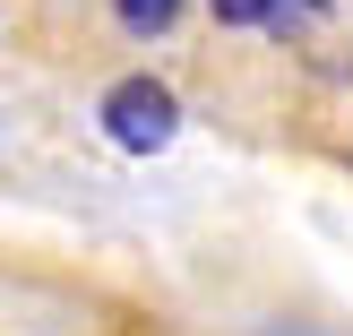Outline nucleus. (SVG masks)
I'll return each mask as SVG.
<instances>
[{
	"label": "nucleus",
	"instance_id": "1",
	"mask_svg": "<svg viewBox=\"0 0 353 336\" xmlns=\"http://www.w3.org/2000/svg\"><path fill=\"white\" fill-rule=\"evenodd\" d=\"M95 121H103V138H112L121 155H164L172 130H181V95H172L164 78H147V69H130V78L103 86Z\"/></svg>",
	"mask_w": 353,
	"mask_h": 336
},
{
	"label": "nucleus",
	"instance_id": "3",
	"mask_svg": "<svg viewBox=\"0 0 353 336\" xmlns=\"http://www.w3.org/2000/svg\"><path fill=\"white\" fill-rule=\"evenodd\" d=\"M207 9H216V26H268L276 0H207Z\"/></svg>",
	"mask_w": 353,
	"mask_h": 336
},
{
	"label": "nucleus",
	"instance_id": "2",
	"mask_svg": "<svg viewBox=\"0 0 353 336\" xmlns=\"http://www.w3.org/2000/svg\"><path fill=\"white\" fill-rule=\"evenodd\" d=\"M112 17L130 34H172V17H181V0H112Z\"/></svg>",
	"mask_w": 353,
	"mask_h": 336
}]
</instances>
